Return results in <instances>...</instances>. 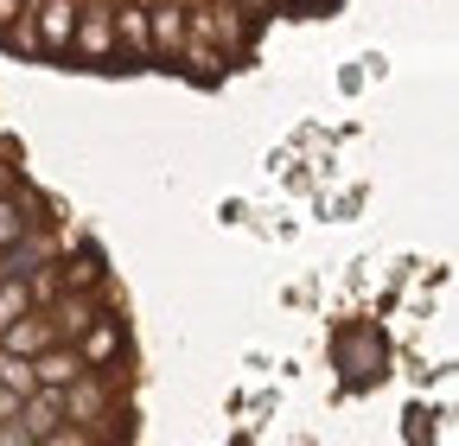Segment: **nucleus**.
<instances>
[{
	"mask_svg": "<svg viewBox=\"0 0 459 446\" xmlns=\"http://www.w3.org/2000/svg\"><path fill=\"white\" fill-rule=\"evenodd\" d=\"M7 13H13V0H0V26H7Z\"/></svg>",
	"mask_w": 459,
	"mask_h": 446,
	"instance_id": "obj_11",
	"label": "nucleus"
},
{
	"mask_svg": "<svg viewBox=\"0 0 459 446\" xmlns=\"http://www.w3.org/2000/svg\"><path fill=\"white\" fill-rule=\"evenodd\" d=\"M122 32H128L134 45H147V26H141V13H122Z\"/></svg>",
	"mask_w": 459,
	"mask_h": 446,
	"instance_id": "obj_10",
	"label": "nucleus"
},
{
	"mask_svg": "<svg viewBox=\"0 0 459 446\" xmlns=\"http://www.w3.org/2000/svg\"><path fill=\"white\" fill-rule=\"evenodd\" d=\"M0 382H7L13 396H26V389H32V370H26V364L13 357V364H0Z\"/></svg>",
	"mask_w": 459,
	"mask_h": 446,
	"instance_id": "obj_5",
	"label": "nucleus"
},
{
	"mask_svg": "<svg viewBox=\"0 0 459 446\" xmlns=\"http://www.w3.org/2000/svg\"><path fill=\"white\" fill-rule=\"evenodd\" d=\"M71 32H77V20H71V0H39V51H65L71 45Z\"/></svg>",
	"mask_w": 459,
	"mask_h": 446,
	"instance_id": "obj_2",
	"label": "nucleus"
},
{
	"mask_svg": "<svg viewBox=\"0 0 459 446\" xmlns=\"http://www.w3.org/2000/svg\"><path fill=\"white\" fill-rule=\"evenodd\" d=\"M7 345H13V351H39V345H45V325H20V331L7 325Z\"/></svg>",
	"mask_w": 459,
	"mask_h": 446,
	"instance_id": "obj_4",
	"label": "nucleus"
},
{
	"mask_svg": "<svg viewBox=\"0 0 459 446\" xmlns=\"http://www.w3.org/2000/svg\"><path fill=\"white\" fill-rule=\"evenodd\" d=\"M13 313H26V287L13 281V287H0V331L13 325Z\"/></svg>",
	"mask_w": 459,
	"mask_h": 446,
	"instance_id": "obj_3",
	"label": "nucleus"
},
{
	"mask_svg": "<svg viewBox=\"0 0 459 446\" xmlns=\"http://www.w3.org/2000/svg\"><path fill=\"white\" fill-rule=\"evenodd\" d=\"M26 230V217H20V204H7V198H0V243H13Z\"/></svg>",
	"mask_w": 459,
	"mask_h": 446,
	"instance_id": "obj_6",
	"label": "nucleus"
},
{
	"mask_svg": "<svg viewBox=\"0 0 459 446\" xmlns=\"http://www.w3.org/2000/svg\"><path fill=\"white\" fill-rule=\"evenodd\" d=\"M338 370H344V382L383 376V339H377V325H344L338 331Z\"/></svg>",
	"mask_w": 459,
	"mask_h": 446,
	"instance_id": "obj_1",
	"label": "nucleus"
},
{
	"mask_svg": "<svg viewBox=\"0 0 459 446\" xmlns=\"http://www.w3.org/2000/svg\"><path fill=\"white\" fill-rule=\"evenodd\" d=\"M39 376H45V382H65V376H77V357H45Z\"/></svg>",
	"mask_w": 459,
	"mask_h": 446,
	"instance_id": "obj_7",
	"label": "nucleus"
},
{
	"mask_svg": "<svg viewBox=\"0 0 459 446\" xmlns=\"http://www.w3.org/2000/svg\"><path fill=\"white\" fill-rule=\"evenodd\" d=\"M172 39H179V13L160 7V45H172Z\"/></svg>",
	"mask_w": 459,
	"mask_h": 446,
	"instance_id": "obj_9",
	"label": "nucleus"
},
{
	"mask_svg": "<svg viewBox=\"0 0 459 446\" xmlns=\"http://www.w3.org/2000/svg\"><path fill=\"white\" fill-rule=\"evenodd\" d=\"M26 415H32V433H51V421H57V408H51V402H32Z\"/></svg>",
	"mask_w": 459,
	"mask_h": 446,
	"instance_id": "obj_8",
	"label": "nucleus"
}]
</instances>
